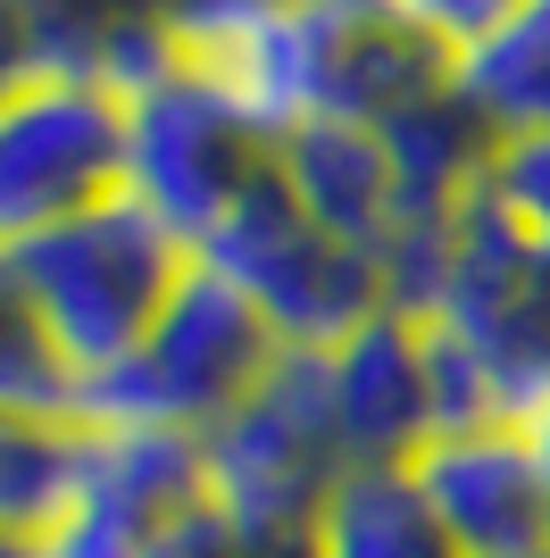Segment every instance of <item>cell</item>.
Masks as SVG:
<instances>
[{"label": "cell", "mask_w": 550, "mask_h": 558, "mask_svg": "<svg viewBox=\"0 0 550 558\" xmlns=\"http://www.w3.org/2000/svg\"><path fill=\"white\" fill-rule=\"evenodd\" d=\"M183 50L208 59L275 134L384 125L392 109H409L451 75V50H434L392 0H284L267 17H242Z\"/></svg>", "instance_id": "cell-1"}, {"label": "cell", "mask_w": 550, "mask_h": 558, "mask_svg": "<svg viewBox=\"0 0 550 558\" xmlns=\"http://www.w3.org/2000/svg\"><path fill=\"white\" fill-rule=\"evenodd\" d=\"M9 267H17L25 301L43 317L59 367L75 375V400H84L100 375H117L134 359L142 333L159 326V308L176 301L192 251L142 209L134 192H117L100 209H84V217H68V226L17 242Z\"/></svg>", "instance_id": "cell-2"}, {"label": "cell", "mask_w": 550, "mask_h": 558, "mask_svg": "<svg viewBox=\"0 0 550 558\" xmlns=\"http://www.w3.org/2000/svg\"><path fill=\"white\" fill-rule=\"evenodd\" d=\"M275 359H284V333L251 308V292L226 283L208 258H192L176 301L159 308V326L134 342L125 367L100 375L75 400V417L84 425H159V434L201 442L208 425H226L267 384Z\"/></svg>", "instance_id": "cell-3"}, {"label": "cell", "mask_w": 550, "mask_h": 558, "mask_svg": "<svg viewBox=\"0 0 550 558\" xmlns=\"http://www.w3.org/2000/svg\"><path fill=\"white\" fill-rule=\"evenodd\" d=\"M275 125L226 75L183 50L167 75L125 93V192L201 258V242L242 209V192L275 175Z\"/></svg>", "instance_id": "cell-4"}, {"label": "cell", "mask_w": 550, "mask_h": 558, "mask_svg": "<svg viewBox=\"0 0 550 558\" xmlns=\"http://www.w3.org/2000/svg\"><path fill=\"white\" fill-rule=\"evenodd\" d=\"M350 475L343 425L325 400V359L318 350H284L242 409L201 434V484L208 509H226L251 534H292L309 542L318 509Z\"/></svg>", "instance_id": "cell-5"}, {"label": "cell", "mask_w": 550, "mask_h": 558, "mask_svg": "<svg viewBox=\"0 0 550 558\" xmlns=\"http://www.w3.org/2000/svg\"><path fill=\"white\" fill-rule=\"evenodd\" d=\"M201 258L226 283L251 292V308L284 333V350H325V342H343L359 317L384 308L375 258L359 242H343V233H325L318 217L300 209L284 167L242 192V209L201 242Z\"/></svg>", "instance_id": "cell-6"}, {"label": "cell", "mask_w": 550, "mask_h": 558, "mask_svg": "<svg viewBox=\"0 0 550 558\" xmlns=\"http://www.w3.org/2000/svg\"><path fill=\"white\" fill-rule=\"evenodd\" d=\"M426 326H442L476 359L501 417H526L550 392V251L526 242L509 217H492L483 201H467Z\"/></svg>", "instance_id": "cell-7"}, {"label": "cell", "mask_w": 550, "mask_h": 558, "mask_svg": "<svg viewBox=\"0 0 550 558\" xmlns=\"http://www.w3.org/2000/svg\"><path fill=\"white\" fill-rule=\"evenodd\" d=\"M125 192V100L75 75L0 93V251Z\"/></svg>", "instance_id": "cell-8"}, {"label": "cell", "mask_w": 550, "mask_h": 558, "mask_svg": "<svg viewBox=\"0 0 550 558\" xmlns=\"http://www.w3.org/2000/svg\"><path fill=\"white\" fill-rule=\"evenodd\" d=\"M201 500V442L159 425H84V459L68 509L43 525V558H159V542Z\"/></svg>", "instance_id": "cell-9"}, {"label": "cell", "mask_w": 550, "mask_h": 558, "mask_svg": "<svg viewBox=\"0 0 550 558\" xmlns=\"http://www.w3.org/2000/svg\"><path fill=\"white\" fill-rule=\"evenodd\" d=\"M426 509L467 558H542L550 550V484L534 459L526 425H458L409 459Z\"/></svg>", "instance_id": "cell-10"}, {"label": "cell", "mask_w": 550, "mask_h": 558, "mask_svg": "<svg viewBox=\"0 0 550 558\" xmlns=\"http://www.w3.org/2000/svg\"><path fill=\"white\" fill-rule=\"evenodd\" d=\"M325 400L343 425L350 466H409L434 442V384H426V326L375 308L343 342H325Z\"/></svg>", "instance_id": "cell-11"}, {"label": "cell", "mask_w": 550, "mask_h": 558, "mask_svg": "<svg viewBox=\"0 0 550 558\" xmlns=\"http://www.w3.org/2000/svg\"><path fill=\"white\" fill-rule=\"evenodd\" d=\"M25 43H34V75H75L100 93H142L151 75L183 59L176 0H17Z\"/></svg>", "instance_id": "cell-12"}, {"label": "cell", "mask_w": 550, "mask_h": 558, "mask_svg": "<svg viewBox=\"0 0 550 558\" xmlns=\"http://www.w3.org/2000/svg\"><path fill=\"white\" fill-rule=\"evenodd\" d=\"M275 167L284 184L325 233L359 242L367 258L392 242L400 226V184H392V159H384V134L375 125H292L275 142Z\"/></svg>", "instance_id": "cell-13"}, {"label": "cell", "mask_w": 550, "mask_h": 558, "mask_svg": "<svg viewBox=\"0 0 550 558\" xmlns=\"http://www.w3.org/2000/svg\"><path fill=\"white\" fill-rule=\"evenodd\" d=\"M375 134H384L392 184H400V217H458L483 192V167L501 150V134L467 109V93L451 75L434 93H417L409 109H392Z\"/></svg>", "instance_id": "cell-14"}, {"label": "cell", "mask_w": 550, "mask_h": 558, "mask_svg": "<svg viewBox=\"0 0 550 558\" xmlns=\"http://www.w3.org/2000/svg\"><path fill=\"white\" fill-rule=\"evenodd\" d=\"M309 558H467L409 466H350L309 525Z\"/></svg>", "instance_id": "cell-15"}, {"label": "cell", "mask_w": 550, "mask_h": 558, "mask_svg": "<svg viewBox=\"0 0 550 558\" xmlns=\"http://www.w3.org/2000/svg\"><path fill=\"white\" fill-rule=\"evenodd\" d=\"M451 84L501 142L550 134V0H526L509 25H492L476 50L451 59Z\"/></svg>", "instance_id": "cell-16"}, {"label": "cell", "mask_w": 550, "mask_h": 558, "mask_svg": "<svg viewBox=\"0 0 550 558\" xmlns=\"http://www.w3.org/2000/svg\"><path fill=\"white\" fill-rule=\"evenodd\" d=\"M75 459H84V425L75 417H34V409H0V534H34L68 509Z\"/></svg>", "instance_id": "cell-17"}, {"label": "cell", "mask_w": 550, "mask_h": 558, "mask_svg": "<svg viewBox=\"0 0 550 558\" xmlns=\"http://www.w3.org/2000/svg\"><path fill=\"white\" fill-rule=\"evenodd\" d=\"M0 409H34V417H75V375L59 367L43 317L25 301L17 267L0 251Z\"/></svg>", "instance_id": "cell-18"}, {"label": "cell", "mask_w": 550, "mask_h": 558, "mask_svg": "<svg viewBox=\"0 0 550 558\" xmlns=\"http://www.w3.org/2000/svg\"><path fill=\"white\" fill-rule=\"evenodd\" d=\"M476 201L492 217H509L526 242H542V251H550V134L501 142L492 167H483V192H476Z\"/></svg>", "instance_id": "cell-19"}, {"label": "cell", "mask_w": 550, "mask_h": 558, "mask_svg": "<svg viewBox=\"0 0 550 558\" xmlns=\"http://www.w3.org/2000/svg\"><path fill=\"white\" fill-rule=\"evenodd\" d=\"M159 558H309V542H292V534H251V525H234L226 509H192L176 525V534L159 542Z\"/></svg>", "instance_id": "cell-20"}, {"label": "cell", "mask_w": 550, "mask_h": 558, "mask_svg": "<svg viewBox=\"0 0 550 558\" xmlns=\"http://www.w3.org/2000/svg\"><path fill=\"white\" fill-rule=\"evenodd\" d=\"M392 9H400L434 50H451V59H458V50H476L492 25H509L526 0H392Z\"/></svg>", "instance_id": "cell-21"}, {"label": "cell", "mask_w": 550, "mask_h": 558, "mask_svg": "<svg viewBox=\"0 0 550 558\" xmlns=\"http://www.w3.org/2000/svg\"><path fill=\"white\" fill-rule=\"evenodd\" d=\"M267 9H284V0H176V34L183 43H208V34H226L242 17H267Z\"/></svg>", "instance_id": "cell-22"}, {"label": "cell", "mask_w": 550, "mask_h": 558, "mask_svg": "<svg viewBox=\"0 0 550 558\" xmlns=\"http://www.w3.org/2000/svg\"><path fill=\"white\" fill-rule=\"evenodd\" d=\"M517 425H526V442H534V459H542V484H550V392L534 400V409H526V417H517Z\"/></svg>", "instance_id": "cell-23"}, {"label": "cell", "mask_w": 550, "mask_h": 558, "mask_svg": "<svg viewBox=\"0 0 550 558\" xmlns=\"http://www.w3.org/2000/svg\"><path fill=\"white\" fill-rule=\"evenodd\" d=\"M0 558H43V542L34 534H0Z\"/></svg>", "instance_id": "cell-24"}, {"label": "cell", "mask_w": 550, "mask_h": 558, "mask_svg": "<svg viewBox=\"0 0 550 558\" xmlns=\"http://www.w3.org/2000/svg\"><path fill=\"white\" fill-rule=\"evenodd\" d=\"M542 558H550V550H542Z\"/></svg>", "instance_id": "cell-25"}]
</instances>
